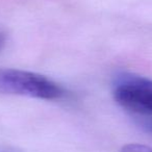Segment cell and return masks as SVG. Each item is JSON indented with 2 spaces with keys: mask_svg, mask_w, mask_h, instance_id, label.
Wrapping results in <instances>:
<instances>
[{
  "mask_svg": "<svg viewBox=\"0 0 152 152\" xmlns=\"http://www.w3.org/2000/svg\"><path fill=\"white\" fill-rule=\"evenodd\" d=\"M4 45H5V36L0 32V50H2Z\"/></svg>",
  "mask_w": 152,
  "mask_h": 152,
  "instance_id": "cell-5",
  "label": "cell"
},
{
  "mask_svg": "<svg viewBox=\"0 0 152 152\" xmlns=\"http://www.w3.org/2000/svg\"><path fill=\"white\" fill-rule=\"evenodd\" d=\"M0 152H11V151H5V150L4 151H1V150H0Z\"/></svg>",
  "mask_w": 152,
  "mask_h": 152,
  "instance_id": "cell-6",
  "label": "cell"
},
{
  "mask_svg": "<svg viewBox=\"0 0 152 152\" xmlns=\"http://www.w3.org/2000/svg\"><path fill=\"white\" fill-rule=\"evenodd\" d=\"M120 152H152V147L143 144H126L121 148Z\"/></svg>",
  "mask_w": 152,
  "mask_h": 152,
  "instance_id": "cell-3",
  "label": "cell"
},
{
  "mask_svg": "<svg viewBox=\"0 0 152 152\" xmlns=\"http://www.w3.org/2000/svg\"><path fill=\"white\" fill-rule=\"evenodd\" d=\"M140 124L146 131L152 133V120H142Z\"/></svg>",
  "mask_w": 152,
  "mask_h": 152,
  "instance_id": "cell-4",
  "label": "cell"
},
{
  "mask_svg": "<svg viewBox=\"0 0 152 152\" xmlns=\"http://www.w3.org/2000/svg\"><path fill=\"white\" fill-rule=\"evenodd\" d=\"M0 93L44 100H59L66 92L58 83L40 74L0 68Z\"/></svg>",
  "mask_w": 152,
  "mask_h": 152,
  "instance_id": "cell-1",
  "label": "cell"
},
{
  "mask_svg": "<svg viewBox=\"0 0 152 152\" xmlns=\"http://www.w3.org/2000/svg\"><path fill=\"white\" fill-rule=\"evenodd\" d=\"M119 105L140 115H152V80L141 76L122 74L113 86Z\"/></svg>",
  "mask_w": 152,
  "mask_h": 152,
  "instance_id": "cell-2",
  "label": "cell"
}]
</instances>
